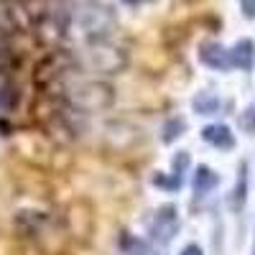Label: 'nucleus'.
<instances>
[{"instance_id":"nucleus-1","label":"nucleus","mask_w":255,"mask_h":255,"mask_svg":"<svg viewBox=\"0 0 255 255\" xmlns=\"http://www.w3.org/2000/svg\"><path fill=\"white\" fill-rule=\"evenodd\" d=\"M72 23L84 36V44L110 41L115 31V13L102 0H79L77 5H72Z\"/></svg>"},{"instance_id":"nucleus-2","label":"nucleus","mask_w":255,"mask_h":255,"mask_svg":"<svg viewBox=\"0 0 255 255\" xmlns=\"http://www.w3.org/2000/svg\"><path fill=\"white\" fill-rule=\"evenodd\" d=\"M64 97L79 113H100L113 108L115 90L102 79H72L64 87Z\"/></svg>"},{"instance_id":"nucleus-3","label":"nucleus","mask_w":255,"mask_h":255,"mask_svg":"<svg viewBox=\"0 0 255 255\" xmlns=\"http://www.w3.org/2000/svg\"><path fill=\"white\" fill-rule=\"evenodd\" d=\"M179 227H181V217H179V207L174 202H166L158 204L151 217L145 222V232H148V240H153L156 245L166 248L176 235H179Z\"/></svg>"},{"instance_id":"nucleus-4","label":"nucleus","mask_w":255,"mask_h":255,"mask_svg":"<svg viewBox=\"0 0 255 255\" xmlns=\"http://www.w3.org/2000/svg\"><path fill=\"white\" fill-rule=\"evenodd\" d=\"M82 59L84 67L92 72H102V74H115L118 69L125 67V56L118 46H113L110 41H90L82 49Z\"/></svg>"},{"instance_id":"nucleus-5","label":"nucleus","mask_w":255,"mask_h":255,"mask_svg":"<svg viewBox=\"0 0 255 255\" xmlns=\"http://www.w3.org/2000/svg\"><path fill=\"white\" fill-rule=\"evenodd\" d=\"M197 59L212 72H230L232 69V49L222 46L220 41L207 38L197 49Z\"/></svg>"},{"instance_id":"nucleus-6","label":"nucleus","mask_w":255,"mask_h":255,"mask_svg":"<svg viewBox=\"0 0 255 255\" xmlns=\"http://www.w3.org/2000/svg\"><path fill=\"white\" fill-rule=\"evenodd\" d=\"M186 174H191V156L186 151H176L174 158H171V171L168 174H161L156 171V176L151 179L156 186L166 189V191H179L184 186V179Z\"/></svg>"},{"instance_id":"nucleus-7","label":"nucleus","mask_w":255,"mask_h":255,"mask_svg":"<svg viewBox=\"0 0 255 255\" xmlns=\"http://www.w3.org/2000/svg\"><path fill=\"white\" fill-rule=\"evenodd\" d=\"M220 184V174L215 168H209L207 163H197L194 171H191V194H194V202L207 199L212 191Z\"/></svg>"},{"instance_id":"nucleus-8","label":"nucleus","mask_w":255,"mask_h":255,"mask_svg":"<svg viewBox=\"0 0 255 255\" xmlns=\"http://www.w3.org/2000/svg\"><path fill=\"white\" fill-rule=\"evenodd\" d=\"M199 138L207 145L217 148V151H232V148H235V133H232V128L225 125V123H209V125H204L199 130Z\"/></svg>"},{"instance_id":"nucleus-9","label":"nucleus","mask_w":255,"mask_h":255,"mask_svg":"<svg viewBox=\"0 0 255 255\" xmlns=\"http://www.w3.org/2000/svg\"><path fill=\"white\" fill-rule=\"evenodd\" d=\"M248 189H250V179H248V163L240 161L238 166V181L232 186L230 197H227V204L232 212H243V207L248 204Z\"/></svg>"},{"instance_id":"nucleus-10","label":"nucleus","mask_w":255,"mask_h":255,"mask_svg":"<svg viewBox=\"0 0 255 255\" xmlns=\"http://www.w3.org/2000/svg\"><path fill=\"white\" fill-rule=\"evenodd\" d=\"M232 67L240 72H253L255 67V41L250 38H240L232 46Z\"/></svg>"},{"instance_id":"nucleus-11","label":"nucleus","mask_w":255,"mask_h":255,"mask_svg":"<svg viewBox=\"0 0 255 255\" xmlns=\"http://www.w3.org/2000/svg\"><path fill=\"white\" fill-rule=\"evenodd\" d=\"M220 108H222V100L217 95H212V92H197L194 97H191V110H194L197 115H202V118L217 115Z\"/></svg>"},{"instance_id":"nucleus-12","label":"nucleus","mask_w":255,"mask_h":255,"mask_svg":"<svg viewBox=\"0 0 255 255\" xmlns=\"http://www.w3.org/2000/svg\"><path fill=\"white\" fill-rule=\"evenodd\" d=\"M118 248L123 255H151V243L140 235H130V232H123Z\"/></svg>"},{"instance_id":"nucleus-13","label":"nucleus","mask_w":255,"mask_h":255,"mask_svg":"<svg viewBox=\"0 0 255 255\" xmlns=\"http://www.w3.org/2000/svg\"><path fill=\"white\" fill-rule=\"evenodd\" d=\"M189 130V125L181 115H174V118H168L163 125H161V143L163 145H171L176 143L179 138H184V133Z\"/></svg>"},{"instance_id":"nucleus-14","label":"nucleus","mask_w":255,"mask_h":255,"mask_svg":"<svg viewBox=\"0 0 255 255\" xmlns=\"http://www.w3.org/2000/svg\"><path fill=\"white\" fill-rule=\"evenodd\" d=\"M240 130L253 135L255 133V105H248V108L240 113Z\"/></svg>"},{"instance_id":"nucleus-15","label":"nucleus","mask_w":255,"mask_h":255,"mask_svg":"<svg viewBox=\"0 0 255 255\" xmlns=\"http://www.w3.org/2000/svg\"><path fill=\"white\" fill-rule=\"evenodd\" d=\"M240 3V10L248 20H255V0H238Z\"/></svg>"},{"instance_id":"nucleus-16","label":"nucleus","mask_w":255,"mask_h":255,"mask_svg":"<svg viewBox=\"0 0 255 255\" xmlns=\"http://www.w3.org/2000/svg\"><path fill=\"white\" fill-rule=\"evenodd\" d=\"M179 255H204V248H202L199 243H186V245L179 250Z\"/></svg>"},{"instance_id":"nucleus-17","label":"nucleus","mask_w":255,"mask_h":255,"mask_svg":"<svg viewBox=\"0 0 255 255\" xmlns=\"http://www.w3.org/2000/svg\"><path fill=\"white\" fill-rule=\"evenodd\" d=\"M123 5L128 8H140V5H148V3H153V0H120Z\"/></svg>"},{"instance_id":"nucleus-18","label":"nucleus","mask_w":255,"mask_h":255,"mask_svg":"<svg viewBox=\"0 0 255 255\" xmlns=\"http://www.w3.org/2000/svg\"><path fill=\"white\" fill-rule=\"evenodd\" d=\"M253 255H255V243H253Z\"/></svg>"}]
</instances>
